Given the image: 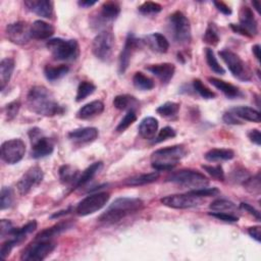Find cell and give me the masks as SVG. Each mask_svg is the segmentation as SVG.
<instances>
[{
    "label": "cell",
    "instance_id": "6da1fadb",
    "mask_svg": "<svg viewBox=\"0 0 261 261\" xmlns=\"http://www.w3.org/2000/svg\"><path fill=\"white\" fill-rule=\"evenodd\" d=\"M28 108L38 114L47 117L62 114L64 108L56 101L54 95L44 86H34L27 95Z\"/></svg>",
    "mask_w": 261,
    "mask_h": 261
},
{
    "label": "cell",
    "instance_id": "7a4b0ae2",
    "mask_svg": "<svg viewBox=\"0 0 261 261\" xmlns=\"http://www.w3.org/2000/svg\"><path fill=\"white\" fill-rule=\"evenodd\" d=\"M143 206L144 202L139 198H117L99 216L98 220L103 224H114L126 216L140 211Z\"/></svg>",
    "mask_w": 261,
    "mask_h": 261
},
{
    "label": "cell",
    "instance_id": "3957f363",
    "mask_svg": "<svg viewBox=\"0 0 261 261\" xmlns=\"http://www.w3.org/2000/svg\"><path fill=\"white\" fill-rule=\"evenodd\" d=\"M187 150L182 145H174L154 151L151 155V166L156 171L171 170L186 156Z\"/></svg>",
    "mask_w": 261,
    "mask_h": 261
},
{
    "label": "cell",
    "instance_id": "277c9868",
    "mask_svg": "<svg viewBox=\"0 0 261 261\" xmlns=\"http://www.w3.org/2000/svg\"><path fill=\"white\" fill-rule=\"evenodd\" d=\"M46 47L56 60L74 61L80 55V46L74 39H50L46 43Z\"/></svg>",
    "mask_w": 261,
    "mask_h": 261
},
{
    "label": "cell",
    "instance_id": "5b68a950",
    "mask_svg": "<svg viewBox=\"0 0 261 261\" xmlns=\"http://www.w3.org/2000/svg\"><path fill=\"white\" fill-rule=\"evenodd\" d=\"M168 31L174 43L178 45H187L192 39L190 20L179 10H176L169 15Z\"/></svg>",
    "mask_w": 261,
    "mask_h": 261
},
{
    "label": "cell",
    "instance_id": "8992f818",
    "mask_svg": "<svg viewBox=\"0 0 261 261\" xmlns=\"http://www.w3.org/2000/svg\"><path fill=\"white\" fill-rule=\"evenodd\" d=\"M166 181L178 185L182 188L192 190H199L208 187L209 179L201 172L194 169H181L172 172L167 176Z\"/></svg>",
    "mask_w": 261,
    "mask_h": 261
},
{
    "label": "cell",
    "instance_id": "52a82bcc",
    "mask_svg": "<svg viewBox=\"0 0 261 261\" xmlns=\"http://www.w3.org/2000/svg\"><path fill=\"white\" fill-rule=\"evenodd\" d=\"M219 56L225 62L228 70L236 79L242 82H248L252 79V71L250 67L238 54L229 49H223L219 51Z\"/></svg>",
    "mask_w": 261,
    "mask_h": 261
},
{
    "label": "cell",
    "instance_id": "ba28073f",
    "mask_svg": "<svg viewBox=\"0 0 261 261\" xmlns=\"http://www.w3.org/2000/svg\"><path fill=\"white\" fill-rule=\"evenodd\" d=\"M56 248L53 240L34 239V241L22 251L20 259L22 261H42L47 258Z\"/></svg>",
    "mask_w": 261,
    "mask_h": 261
},
{
    "label": "cell",
    "instance_id": "9c48e42d",
    "mask_svg": "<svg viewBox=\"0 0 261 261\" xmlns=\"http://www.w3.org/2000/svg\"><path fill=\"white\" fill-rule=\"evenodd\" d=\"M115 38L111 31L100 32L93 40L92 52L101 61H109L113 54Z\"/></svg>",
    "mask_w": 261,
    "mask_h": 261
},
{
    "label": "cell",
    "instance_id": "30bf717a",
    "mask_svg": "<svg viewBox=\"0 0 261 261\" xmlns=\"http://www.w3.org/2000/svg\"><path fill=\"white\" fill-rule=\"evenodd\" d=\"M29 137L32 143L31 155L35 159L49 156L54 151V143L51 139L44 137L38 127H33L29 132Z\"/></svg>",
    "mask_w": 261,
    "mask_h": 261
},
{
    "label": "cell",
    "instance_id": "8fae6325",
    "mask_svg": "<svg viewBox=\"0 0 261 261\" xmlns=\"http://www.w3.org/2000/svg\"><path fill=\"white\" fill-rule=\"evenodd\" d=\"M37 228V221L31 220L23 226L16 228L15 231L10 236L4 243H2L0 248V257L5 259L9 256L12 249L18 245H20L22 242H24L29 234L34 232Z\"/></svg>",
    "mask_w": 261,
    "mask_h": 261
},
{
    "label": "cell",
    "instance_id": "7c38bea8",
    "mask_svg": "<svg viewBox=\"0 0 261 261\" xmlns=\"http://www.w3.org/2000/svg\"><path fill=\"white\" fill-rule=\"evenodd\" d=\"M110 198L109 193L99 192L84 198L75 207V213L80 216H87L102 209Z\"/></svg>",
    "mask_w": 261,
    "mask_h": 261
},
{
    "label": "cell",
    "instance_id": "4fadbf2b",
    "mask_svg": "<svg viewBox=\"0 0 261 261\" xmlns=\"http://www.w3.org/2000/svg\"><path fill=\"white\" fill-rule=\"evenodd\" d=\"M25 153V144L20 139H11L1 145V159L7 164L19 162Z\"/></svg>",
    "mask_w": 261,
    "mask_h": 261
},
{
    "label": "cell",
    "instance_id": "5bb4252c",
    "mask_svg": "<svg viewBox=\"0 0 261 261\" xmlns=\"http://www.w3.org/2000/svg\"><path fill=\"white\" fill-rule=\"evenodd\" d=\"M160 202L169 208L173 209H189L199 206L202 203V198L191 194L190 192L186 194L169 195L160 199Z\"/></svg>",
    "mask_w": 261,
    "mask_h": 261
},
{
    "label": "cell",
    "instance_id": "9a60e30c",
    "mask_svg": "<svg viewBox=\"0 0 261 261\" xmlns=\"http://www.w3.org/2000/svg\"><path fill=\"white\" fill-rule=\"evenodd\" d=\"M44 178V172L40 166L29 168L16 184V188L20 195L29 194L34 188L39 186Z\"/></svg>",
    "mask_w": 261,
    "mask_h": 261
},
{
    "label": "cell",
    "instance_id": "2e32d148",
    "mask_svg": "<svg viewBox=\"0 0 261 261\" xmlns=\"http://www.w3.org/2000/svg\"><path fill=\"white\" fill-rule=\"evenodd\" d=\"M5 34L7 39L16 45L27 44L31 38L30 27L25 21H14L6 25Z\"/></svg>",
    "mask_w": 261,
    "mask_h": 261
},
{
    "label": "cell",
    "instance_id": "e0dca14e",
    "mask_svg": "<svg viewBox=\"0 0 261 261\" xmlns=\"http://www.w3.org/2000/svg\"><path fill=\"white\" fill-rule=\"evenodd\" d=\"M141 43H142V40L137 39L134 34H132V33L127 34L125 42H124L123 49L120 52L119 59H118V71H119V73L123 74L126 71V69L129 65L130 58H132L133 54L135 53V51L139 48Z\"/></svg>",
    "mask_w": 261,
    "mask_h": 261
},
{
    "label": "cell",
    "instance_id": "ac0fdd59",
    "mask_svg": "<svg viewBox=\"0 0 261 261\" xmlns=\"http://www.w3.org/2000/svg\"><path fill=\"white\" fill-rule=\"evenodd\" d=\"M239 20L240 28L246 33L248 38H253L258 34V22L255 18L253 10L250 7L244 6L241 8Z\"/></svg>",
    "mask_w": 261,
    "mask_h": 261
},
{
    "label": "cell",
    "instance_id": "d6986e66",
    "mask_svg": "<svg viewBox=\"0 0 261 261\" xmlns=\"http://www.w3.org/2000/svg\"><path fill=\"white\" fill-rule=\"evenodd\" d=\"M99 133L96 127L93 126H87V127H81L70 130L67 134V137L70 141L76 144H87L95 141L98 137Z\"/></svg>",
    "mask_w": 261,
    "mask_h": 261
},
{
    "label": "cell",
    "instance_id": "ffe728a7",
    "mask_svg": "<svg viewBox=\"0 0 261 261\" xmlns=\"http://www.w3.org/2000/svg\"><path fill=\"white\" fill-rule=\"evenodd\" d=\"M24 5L28 9L35 14L44 17V18H51L53 16L54 7L53 2L49 0H25Z\"/></svg>",
    "mask_w": 261,
    "mask_h": 261
},
{
    "label": "cell",
    "instance_id": "44dd1931",
    "mask_svg": "<svg viewBox=\"0 0 261 261\" xmlns=\"http://www.w3.org/2000/svg\"><path fill=\"white\" fill-rule=\"evenodd\" d=\"M146 69L154 74L162 84H167L174 75L175 66L172 63H158L146 66Z\"/></svg>",
    "mask_w": 261,
    "mask_h": 261
},
{
    "label": "cell",
    "instance_id": "7402d4cb",
    "mask_svg": "<svg viewBox=\"0 0 261 261\" xmlns=\"http://www.w3.org/2000/svg\"><path fill=\"white\" fill-rule=\"evenodd\" d=\"M120 13V6L116 2H105L100 7V11L98 13V18L95 20V23L105 24L107 22H111L117 18Z\"/></svg>",
    "mask_w": 261,
    "mask_h": 261
},
{
    "label": "cell",
    "instance_id": "603a6c76",
    "mask_svg": "<svg viewBox=\"0 0 261 261\" xmlns=\"http://www.w3.org/2000/svg\"><path fill=\"white\" fill-rule=\"evenodd\" d=\"M55 30L52 24L49 22H46L44 20L38 19L35 20L30 25V35L32 39L35 40H46L49 39L51 36H53Z\"/></svg>",
    "mask_w": 261,
    "mask_h": 261
},
{
    "label": "cell",
    "instance_id": "cb8c5ba5",
    "mask_svg": "<svg viewBox=\"0 0 261 261\" xmlns=\"http://www.w3.org/2000/svg\"><path fill=\"white\" fill-rule=\"evenodd\" d=\"M143 43H145L151 50L159 52V53H165L168 51L169 43L165 36H163L160 33H153L148 36H146L143 40Z\"/></svg>",
    "mask_w": 261,
    "mask_h": 261
},
{
    "label": "cell",
    "instance_id": "d4e9b609",
    "mask_svg": "<svg viewBox=\"0 0 261 261\" xmlns=\"http://www.w3.org/2000/svg\"><path fill=\"white\" fill-rule=\"evenodd\" d=\"M103 111H104V103L100 100H94L82 106L76 112V117L83 120L90 119L94 116L101 114Z\"/></svg>",
    "mask_w": 261,
    "mask_h": 261
},
{
    "label": "cell",
    "instance_id": "484cf974",
    "mask_svg": "<svg viewBox=\"0 0 261 261\" xmlns=\"http://www.w3.org/2000/svg\"><path fill=\"white\" fill-rule=\"evenodd\" d=\"M158 130V120L155 117L148 116L142 119L139 125V134L145 140H153Z\"/></svg>",
    "mask_w": 261,
    "mask_h": 261
},
{
    "label": "cell",
    "instance_id": "4316f807",
    "mask_svg": "<svg viewBox=\"0 0 261 261\" xmlns=\"http://www.w3.org/2000/svg\"><path fill=\"white\" fill-rule=\"evenodd\" d=\"M208 81L213 87H215L217 90H219L221 93H223L229 99L238 98L242 95L239 88H237L232 84L226 83V82L216 79V77H208Z\"/></svg>",
    "mask_w": 261,
    "mask_h": 261
},
{
    "label": "cell",
    "instance_id": "83f0119b",
    "mask_svg": "<svg viewBox=\"0 0 261 261\" xmlns=\"http://www.w3.org/2000/svg\"><path fill=\"white\" fill-rule=\"evenodd\" d=\"M72 227L71 221H61L56 223L55 225L48 227L41 232H39L35 239H43V240H52L53 238L59 236L60 233L68 230L69 228Z\"/></svg>",
    "mask_w": 261,
    "mask_h": 261
},
{
    "label": "cell",
    "instance_id": "f1b7e54d",
    "mask_svg": "<svg viewBox=\"0 0 261 261\" xmlns=\"http://www.w3.org/2000/svg\"><path fill=\"white\" fill-rule=\"evenodd\" d=\"M14 60L12 58H4L0 62V89L3 91L5 87L8 85L13 70H14Z\"/></svg>",
    "mask_w": 261,
    "mask_h": 261
},
{
    "label": "cell",
    "instance_id": "f546056e",
    "mask_svg": "<svg viewBox=\"0 0 261 261\" xmlns=\"http://www.w3.org/2000/svg\"><path fill=\"white\" fill-rule=\"evenodd\" d=\"M229 111L232 112L240 119L253 121V122H260V120H261L260 112L252 107L238 106V107L231 108Z\"/></svg>",
    "mask_w": 261,
    "mask_h": 261
},
{
    "label": "cell",
    "instance_id": "4dcf8cb0",
    "mask_svg": "<svg viewBox=\"0 0 261 261\" xmlns=\"http://www.w3.org/2000/svg\"><path fill=\"white\" fill-rule=\"evenodd\" d=\"M103 167V163L101 161H98V162H95L93 164H91L89 167H87L83 173L80 174L75 185L73 186L74 188L73 189H77V188H81L83 186H85L86 184H88Z\"/></svg>",
    "mask_w": 261,
    "mask_h": 261
},
{
    "label": "cell",
    "instance_id": "1f68e13d",
    "mask_svg": "<svg viewBox=\"0 0 261 261\" xmlns=\"http://www.w3.org/2000/svg\"><path fill=\"white\" fill-rule=\"evenodd\" d=\"M58 174H59V179L63 185H72V187L75 185L80 176L79 169L68 164H64L60 166L58 170Z\"/></svg>",
    "mask_w": 261,
    "mask_h": 261
},
{
    "label": "cell",
    "instance_id": "d6a6232c",
    "mask_svg": "<svg viewBox=\"0 0 261 261\" xmlns=\"http://www.w3.org/2000/svg\"><path fill=\"white\" fill-rule=\"evenodd\" d=\"M159 177V172L158 171H153L149 173H142L139 175L132 176L127 179L124 180V185L130 186V187H138V186H144L148 185L151 182H154L158 179Z\"/></svg>",
    "mask_w": 261,
    "mask_h": 261
},
{
    "label": "cell",
    "instance_id": "836d02e7",
    "mask_svg": "<svg viewBox=\"0 0 261 261\" xmlns=\"http://www.w3.org/2000/svg\"><path fill=\"white\" fill-rule=\"evenodd\" d=\"M205 159L210 162L231 160L234 157V152L231 149H211L204 155Z\"/></svg>",
    "mask_w": 261,
    "mask_h": 261
},
{
    "label": "cell",
    "instance_id": "e575fe53",
    "mask_svg": "<svg viewBox=\"0 0 261 261\" xmlns=\"http://www.w3.org/2000/svg\"><path fill=\"white\" fill-rule=\"evenodd\" d=\"M113 106L118 110H130L139 106L138 100L130 95H117L113 99Z\"/></svg>",
    "mask_w": 261,
    "mask_h": 261
},
{
    "label": "cell",
    "instance_id": "d590c367",
    "mask_svg": "<svg viewBox=\"0 0 261 261\" xmlns=\"http://www.w3.org/2000/svg\"><path fill=\"white\" fill-rule=\"evenodd\" d=\"M69 71V67L67 65L61 64L58 66H52V65H46L44 67V75L48 81L54 82L57 81L67 74Z\"/></svg>",
    "mask_w": 261,
    "mask_h": 261
},
{
    "label": "cell",
    "instance_id": "8d00e7d4",
    "mask_svg": "<svg viewBox=\"0 0 261 261\" xmlns=\"http://www.w3.org/2000/svg\"><path fill=\"white\" fill-rule=\"evenodd\" d=\"M210 210L213 212H225V213H231L234 214V211L238 209L237 205L226 199H216L209 205Z\"/></svg>",
    "mask_w": 261,
    "mask_h": 261
},
{
    "label": "cell",
    "instance_id": "74e56055",
    "mask_svg": "<svg viewBox=\"0 0 261 261\" xmlns=\"http://www.w3.org/2000/svg\"><path fill=\"white\" fill-rule=\"evenodd\" d=\"M133 84L134 86L141 90V91H149L152 90L155 86L153 80L149 76H147L146 74H144L143 72H136L133 76Z\"/></svg>",
    "mask_w": 261,
    "mask_h": 261
},
{
    "label": "cell",
    "instance_id": "f35d334b",
    "mask_svg": "<svg viewBox=\"0 0 261 261\" xmlns=\"http://www.w3.org/2000/svg\"><path fill=\"white\" fill-rule=\"evenodd\" d=\"M96 90V86L88 81H83L79 84L77 90H76V95H75V101L81 102L85 100L88 96L92 95Z\"/></svg>",
    "mask_w": 261,
    "mask_h": 261
},
{
    "label": "cell",
    "instance_id": "ab89813d",
    "mask_svg": "<svg viewBox=\"0 0 261 261\" xmlns=\"http://www.w3.org/2000/svg\"><path fill=\"white\" fill-rule=\"evenodd\" d=\"M205 58H206V62H207L208 66L210 67V69L212 71H214L215 73H218V74L225 73V70L217 61L214 51L211 48H205Z\"/></svg>",
    "mask_w": 261,
    "mask_h": 261
},
{
    "label": "cell",
    "instance_id": "60d3db41",
    "mask_svg": "<svg viewBox=\"0 0 261 261\" xmlns=\"http://www.w3.org/2000/svg\"><path fill=\"white\" fill-rule=\"evenodd\" d=\"M14 203V192L10 187H3L0 192L1 210L10 208Z\"/></svg>",
    "mask_w": 261,
    "mask_h": 261
},
{
    "label": "cell",
    "instance_id": "b9f144b4",
    "mask_svg": "<svg viewBox=\"0 0 261 261\" xmlns=\"http://www.w3.org/2000/svg\"><path fill=\"white\" fill-rule=\"evenodd\" d=\"M178 110H179V104L178 103L168 101V102H165L164 104L160 105L156 109V112L158 114H160L161 116H163V117H172V116L177 114Z\"/></svg>",
    "mask_w": 261,
    "mask_h": 261
},
{
    "label": "cell",
    "instance_id": "7bdbcfd3",
    "mask_svg": "<svg viewBox=\"0 0 261 261\" xmlns=\"http://www.w3.org/2000/svg\"><path fill=\"white\" fill-rule=\"evenodd\" d=\"M136 120H137L136 110H135V109L127 110V112L125 113V115L123 116V118H122V119L120 120V122L117 124L115 130H116L117 133H122V132H124L128 126H130Z\"/></svg>",
    "mask_w": 261,
    "mask_h": 261
},
{
    "label": "cell",
    "instance_id": "ee69618b",
    "mask_svg": "<svg viewBox=\"0 0 261 261\" xmlns=\"http://www.w3.org/2000/svg\"><path fill=\"white\" fill-rule=\"evenodd\" d=\"M243 186L245 189L253 194H259L261 189V182H260V172H258L254 176H249L244 182Z\"/></svg>",
    "mask_w": 261,
    "mask_h": 261
},
{
    "label": "cell",
    "instance_id": "f6af8a7d",
    "mask_svg": "<svg viewBox=\"0 0 261 261\" xmlns=\"http://www.w3.org/2000/svg\"><path fill=\"white\" fill-rule=\"evenodd\" d=\"M193 87H194V90L204 99H214L216 96L215 93L212 92L210 89H208L199 79H196L193 81Z\"/></svg>",
    "mask_w": 261,
    "mask_h": 261
},
{
    "label": "cell",
    "instance_id": "bcb514c9",
    "mask_svg": "<svg viewBox=\"0 0 261 261\" xmlns=\"http://www.w3.org/2000/svg\"><path fill=\"white\" fill-rule=\"evenodd\" d=\"M162 9V6L157 3V2H152V1H147L144 2L142 5L139 6L138 10L140 11V13L144 14V15H150V14H156L159 13Z\"/></svg>",
    "mask_w": 261,
    "mask_h": 261
},
{
    "label": "cell",
    "instance_id": "7dc6e473",
    "mask_svg": "<svg viewBox=\"0 0 261 261\" xmlns=\"http://www.w3.org/2000/svg\"><path fill=\"white\" fill-rule=\"evenodd\" d=\"M203 41L210 46H216L219 43V36H218L213 23H210L207 27V29L204 33V36H203Z\"/></svg>",
    "mask_w": 261,
    "mask_h": 261
},
{
    "label": "cell",
    "instance_id": "c3c4849f",
    "mask_svg": "<svg viewBox=\"0 0 261 261\" xmlns=\"http://www.w3.org/2000/svg\"><path fill=\"white\" fill-rule=\"evenodd\" d=\"M19 108H20V102L18 100H14L8 103L4 108V114H5L6 120L8 121L12 120L17 115Z\"/></svg>",
    "mask_w": 261,
    "mask_h": 261
},
{
    "label": "cell",
    "instance_id": "681fc988",
    "mask_svg": "<svg viewBox=\"0 0 261 261\" xmlns=\"http://www.w3.org/2000/svg\"><path fill=\"white\" fill-rule=\"evenodd\" d=\"M202 168L208 173L210 174L212 177H214L217 180H224V171L221 167V165H202Z\"/></svg>",
    "mask_w": 261,
    "mask_h": 261
},
{
    "label": "cell",
    "instance_id": "f907efd6",
    "mask_svg": "<svg viewBox=\"0 0 261 261\" xmlns=\"http://www.w3.org/2000/svg\"><path fill=\"white\" fill-rule=\"evenodd\" d=\"M176 136V133L175 130L170 127V126H165L163 127L159 133L158 135L154 138V141L153 143L154 144H158V143H161V142H164L168 139H171V138H174Z\"/></svg>",
    "mask_w": 261,
    "mask_h": 261
},
{
    "label": "cell",
    "instance_id": "816d5d0a",
    "mask_svg": "<svg viewBox=\"0 0 261 261\" xmlns=\"http://www.w3.org/2000/svg\"><path fill=\"white\" fill-rule=\"evenodd\" d=\"M16 227L13 226L12 222L10 220L7 219H1L0 221V237L2 239L6 238V237H10L12 236V233L15 231Z\"/></svg>",
    "mask_w": 261,
    "mask_h": 261
},
{
    "label": "cell",
    "instance_id": "f5cc1de1",
    "mask_svg": "<svg viewBox=\"0 0 261 261\" xmlns=\"http://www.w3.org/2000/svg\"><path fill=\"white\" fill-rule=\"evenodd\" d=\"M250 176L249 172L247 169L243 168V167H237L236 170L231 171V174H230V177L233 181L236 182H244L248 177Z\"/></svg>",
    "mask_w": 261,
    "mask_h": 261
},
{
    "label": "cell",
    "instance_id": "db71d44e",
    "mask_svg": "<svg viewBox=\"0 0 261 261\" xmlns=\"http://www.w3.org/2000/svg\"><path fill=\"white\" fill-rule=\"evenodd\" d=\"M191 194L195 195V196H198V197H211V196H215L219 193L218 189L216 188H203V189H199V190H192V191H189Z\"/></svg>",
    "mask_w": 261,
    "mask_h": 261
},
{
    "label": "cell",
    "instance_id": "11a10c76",
    "mask_svg": "<svg viewBox=\"0 0 261 261\" xmlns=\"http://www.w3.org/2000/svg\"><path fill=\"white\" fill-rule=\"evenodd\" d=\"M209 215H211L212 217H215L217 219H220L222 221H226V222H236L239 220V217L236 214H231V213H225V212H209Z\"/></svg>",
    "mask_w": 261,
    "mask_h": 261
},
{
    "label": "cell",
    "instance_id": "9f6ffc18",
    "mask_svg": "<svg viewBox=\"0 0 261 261\" xmlns=\"http://www.w3.org/2000/svg\"><path fill=\"white\" fill-rule=\"evenodd\" d=\"M222 119H223V121L225 122V123H227V124H242L243 122H242V120L240 119V118H238L232 112H230V111H227V112H225L224 114H223V116H222Z\"/></svg>",
    "mask_w": 261,
    "mask_h": 261
},
{
    "label": "cell",
    "instance_id": "6f0895ef",
    "mask_svg": "<svg viewBox=\"0 0 261 261\" xmlns=\"http://www.w3.org/2000/svg\"><path fill=\"white\" fill-rule=\"evenodd\" d=\"M240 207H241L243 210H245V211H247L248 213H250L251 215H253V216L256 218V220L260 221V219H261V217H260V212H259L257 209H255L253 206H251V205L248 204V203L242 202V203L240 204Z\"/></svg>",
    "mask_w": 261,
    "mask_h": 261
},
{
    "label": "cell",
    "instance_id": "680465c9",
    "mask_svg": "<svg viewBox=\"0 0 261 261\" xmlns=\"http://www.w3.org/2000/svg\"><path fill=\"white\" fill-rule=\"evenodd\" d=\"M248 138L252 143L256 144L257 146H260V144H261V134H260L259 129H257V128L251 129L248 133Z\"/></svg>",
    "mask_w": 261,
    "mask_h": 261
},
{
    "label": "cell",
    "instance_id": "91938a15",
    "mask_svg": "<svg viewBox=\"0 0 261 261\" xmlns=\"http://www.w3.org/2000/svg\"><path fill=\"white\" fill-rule=\"evenodd\" d=\"M248 233L256 242L260 243V241H261V227L259 225H254V226L249 227L248 228Z\"/></svg>",
    "mask_w": 261,
    "mask_h": 261
},
{
    "label": "cell",
    "instance_id": "94428289",
    "mask_svg": "<svg viewBox=\"0 0 261 261\" xmlns=\"http://www.w3.org/2000/svg\"><path fill=\"white\" fill-rule=\"evenodd\" d=\"M213 4L217 8V10L220 11L222 14H224V15H230L231 14L230 7L227 6L224 2H222V1H214Z\"/></svg>",
    "mask_w": 261,
    "mask_h": 261
},
{
    "label": "cell",
    "instance_id": "6125c7cd",
    "mask_svg": "<svg viewBox=\"0 0 261 261\" xmlns=\"http://www.w3.org/2000/svg\"><path fill=\"white\" fill-rule=\"evenodd\" d=\"M97 3V1H90V0H82V1H79L77 4L79 6L81 7H84V8H88V7H91L93 5H95Z\"/></svg>",
    "mask_w": 261,
    "mask_h": 261
},
{
    "label": "cell",
    "instance_id": "be15d7a7",
    "mask_svg": "<svg viewBox=\"0 0 261 261\" xmlns=\"http://www.w3.org/2000/svg\"><path fill=\"white\" fill-rule=\"evenodd\" d=\"M252 52H253L255 58H256L258 61H260V45H258V44L254 45V46L252 47Z\"/></svg>",
    "mask_w": 261,
    "mask_h": 261
},
{
    "label": "cell",
    "instance_id": "e7e4bbea",
    "mask_svg": "<svg viewBox=\"0 0 261 261\" xmlns=\"http://www.w3.org/2000/svg\"><path fill=\"white\" fill-rule=\"evenodd\" d=\"M70 210H71V208H68V209H66V210H62V211H59V212H57V213L53 214V215L51 216V218H58V217H60V216H62V215L68 214V213L70 212Z\"/></svg>",
    "mask_w": 261,
    "mask_h": 261
},
{
    "label": "cell",
    "instance_id": "03108f58",
    "mask_svg": "<svg viewBox=\"0 0 261 261\" xmlns=\"http://www.w3.org/2000/svg\"><path fill=\"white\" fill-rule=\"evenodd\" d=\"M252 4H253V7L259 12V10H260V2L259 1H253Z\"/></svg>",
    "mask_w": 261,
    "mask_h": 261
}]
</instances>
